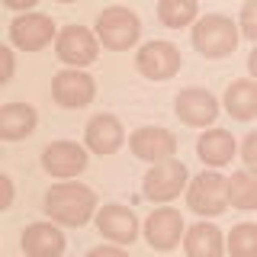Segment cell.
Listing matches in <instances>:
<instances>
[{
  "mask_svg": "<svg viewBox=\"0 0 257 257\" xmlns=\"http://www.w3.org/2000/svg\"><path fill=\"white\" fill-rule=\"evenodd\" d=\"M20 247L26 257H61L68 238L55 222H29L20 235Z\"/></svg>",
  "mask_w": 257,
  "mask_h": 257,
  "instance_id": "2e32d148",
  "label": "cell"
},
{
  "mask_svg": "<svg viewBox=\"0 0 257 257\" xmlns=\"http://www.w3.org/2000/svg\"><path fill=\"white\" fill-rule=\"evenodd\" d=\"M222 106L235 122H251V119H257V80H251V77L231 80L225 87Z\"/></svg>",
  "mask_w": 257,
  "mask_h": 257,
  "instance_id": "ac0fdd59",
  "label": "cell"
},
{
  "mask_svg": "<svg viewBox=\"0 0 257 257\" xmlns=\"http://www.w3.org/2000/svg\"><path fill=\"white\" fill-rule=\"evenodd\" d=\"M10 45H16L20 52H42L45 45H52V39H58L55 32V20L48 13H26V16H13L7 26Z\"/></svg>",
  "mask_w": 257,
  "mask_h": 257,
  "instance_id": "ba28073f",
  "label": "cell"
},
{
  "mask_svg": "<svg viewBox=\"0 0 257 257\" xmlns=\"http://www.w3.org/2000/svg\"><path fill=\"white\" fill-rule=\"evenodd\" d=\"M183 251H187V257H222V251H225L222 228H215L212 222L190 225L187 238H183Z\"/></svg>",
  "mask_w": 257,
  "mask_h": 257,
  "instance_id": "ffe728a7",
  "label": "cell"
},
{
  "mask_svg": "<svg viewBox=\"0 0 257 257\" xmlns=\"http://www.w3.org/2000/svg\"><path fill=\"white\" fill-rule=\"evenodd\" d=\"M187 206L196 215H222L228 209V177H222L219 171H203L190 180L187 187Z\"/></svg>",
  "mask_w": 257,
  "mask_h": 257,
  "instance_id": "8992f818",
  "label": "cell"
},
{
  "mask_svg": "<svg viewBox=\"0 0 257 257\" xmlns=\"http://www.w3.org/2000/svg\"><path fill=\"white\" fill-rule=\"evenodd\" d=\"M180 68H183V55L167 39H151V42H145L135 52V71L145 80H158V84L161 80H171L180 74Z\"/></svg>",
  "mask_w": 257,
  "mask_h": 257,
  "instance_id": "5b68a950",
  "label": "cell"
},
{
  "mask_svg": "<svg viewBox=\"0 0 257 257\" xmlns=\"http://www.w3.org/2000/svg\"><path fill=\"white\" fill-rule=\"evenodd\" d=\"M0 58H4V74H0V84H10L13 80V71H16V58H13V48L10 45H0Z\"/></svg>",
  "mask_w": 257,
  "mask_h": 257,
  "instance_id": "484cf974",
  "label": "cell"
},
{
  "mask_svg": "<svg viewBox=\"0 0 257 257\" xmlns=\"http://www.w3.org/2000/svg\"><path fill=\"white\" fill-rule=\"evenodd\" d=\"M87 148L71 139H58V142H48L42 148V171L48 177H55V180H71V177L84 174L87 167Z\"/></svg>",
  "mask_w": 257,
  "mask_h": 257,
  "instance_id": "9c48e42d",
  "label": "cell"
},
{
  "mask_svg": "<svg viewBox=\"0 0 257 257\" xmlns=\"http://www.w3.org/2000/svg\"><path fill=\"white\" fill-rule=\"evenodd\" d=\"M238 151L241 148H238L235 135H231L228 128H206V132L196 139V158L203 161V164H209L212 171L231 164V158H235Z\"/></svg>",
  "mask_w": 257,
  "mask_h": 257,
  "instance_id": "e0dca14e",
  "label": "cell"
},
{
  "mask_svg": "<svg viewBox=\"0 0 257 257\" xmlns=\"http://www.w3.org/2000/svg\"><path fill=\"white\" fill-rule=\"evenodd\" d=\"M96 231H100L106 241H112V244H132L135 238H139V215L132 212L128 206L122 203H106L100 206V212H96Z\"/></svg>",
  "mask_w": 257,
  "mask_h": 257,
  "instance_id": "5bb4252c",
  "label": "cell"
},
{
  "mask_svg": "<svg viewBox=\"0 0 257 257\" xmlns=\"http://www.w3.org/2000/svg\"><path fill=\"white\" fill-rule=\"evenodd\" d=\"M93 26H96L93 32H96V39H100V45L109 48V52H125V48H132L139 42V36H142L139 13L122 7V4L103 7V10L96 13Z\"/></svg>",
  "mask_w": 257,
  "mask_h": 257,
  "instance_id": "3957f363",
  "label": "cell"
},
{
  "mask_svg": "<svg viewBox=\"0 0 257 257\" xmlns=\"http://www.w3.org/2000/svg\"><path fill=\"white\" fill-rule=\"evenodd\" d=\"M228 206L251 212L257 209V177L251 171H231L228 177Z\"/></svg>",
  "mask_w": 257,
  "mask_h": 257,
  "instance_id": "7402d4cb",
  "label": "cell"
},
{
  "mask_svg": "<svg viewBox=\"0 0 257 257\" xmlns=\"http://www.w3.org/2000/svg\"><path fill=\"white\" fill-rule=\"evenodd\" d=\"M241 161H244V171H251L257 177V128L254 132H247L244 135V142H241Z\"/></svg>",
  "mask_w": 257,
  "mask_h": 257,
  "instance_id": "d4e9b609",
  "label": "cell"
},
{
  "mask_svg": "<svg viewBox=\"0 0 257 257\" xmlns=\"http://www.w3.org/2000/svg\"><path fill=\"white\" fill-rule=\"evenodd\" d=\"M228 257H257V222H238L231 225L225 238Z\"/></svg>",
  "mask_w": 257,
  "mask_h": 257,
  "instance_id": "603a6c76",
  "label": "cell"
},
{
  "mask_svg": "<svg viewBox=\"0 0 257 257\" xmlns=\"http://www.w3.org/2000/svg\"><path fill=\"white\" fill-rule=\"evenodd\" d=\"M155 13H158L161 26L183 29V26H193L199 20V4L196 0H158Z\"/></svg>",
  "mask_w": 257,
  "mask_h": 257,
  "instance_id": "44dd1931",
  "label": "cell"
},
{
  "mask_svg": "<svg viewBox=\"0 0 257 257\" xmlns=\"http://www.w3.org/2000/svg\"><path fill=\"white\" fill-rule=\"evenodd\" d=\"M128 151L139 161L161 164V161H171L177 155V135L164 125H139L128 135Z\"/></svg>",
  "mask_w": 257,
  "mask_h": 257,
  "instance_id": "8fae6325",
  "label": "cell"
},
{
  "mask_svg": "<svg viewBox=\"0 0 257 257\" xmlns=\"http://www.w3.org/2000/svg\"><path fill=\"white\" fill-rule=\"evenodd\" d=\"M238 39H241V29L231 16L225 13H206L193 23L190 29V42L203 58L209 61H219V58H228L231 52L238 48Z\"/></svg>",
  "mask_w": 257,
  "mask_h": 257,
  "instance_id": "7a4b0ae2",
  "label": "cell"
},
{
  "mask_svg": "<svg viewBox=\"0 0 257 257\" xmlns=\"http://www.w3.org/2000/svg\"><path fill=\"white\" fill-rule=\"evenodd\" d=\"M55 58L74 71H84L87 64L100 58V39H96V32H90L87 26H77V23L64 26L55 39Z\"/></svg>",
  "mask_w": 257,
  "mask_h": 257,
  "instance_id": "52a82bcc",
  "label": "cell"
},
{
  "mask_svg": "<svg viewBox=\"0 0 257 257\" xmlns=\"http://www.w3.org/2000/svg\"><path fill=\"white\" fill-rule=\"evenodd\" d=\"M93 96H96V84L87 71L64 68L52 77V100L61 109H84L93 103Z\"/></svg>",
  "mask_w": 257,
  "mask_h": 257,
  "instance_id": "4fadbf2b",
  "label": "cell"
},
{
  "mask_svg": "<svg viewBox=\"0 0 257 257\" xmlns=\"http://www.w3.org/2000/svg\"><path fill=\"white\" fill-rule=\"evenodd\" d=\"M190 171L180 158H171V161H161V164H151L148 174L142 177V196L155 206H164V203H174L183 190L190 187Z\"/></svg>",
  "mask_w": 257,
  "mask_h": 257,
  "instance_id": "277c9868",
  "label": "cell"
},
{
  "mask_svg": "<svg viewBox=\"0 0 257 257\" xmlns=\"http://www.w3.org/2000/svg\"><path fill=\"white\" fill-rule=\"evenodd\" d=\"M122 145H125V128L112 112H96L84 125V148L90 155L106 158V155H116Z\"/></svg>",
  "mask_w": 257,
  "mask_h": 257,
  "instance_id": "9a60e30c",
  "label": "cell"
},
{
  "mask_svg": "<svg viewBox=\"0 0 257 257\" xmlns=\"http://www.w3.org/2000/svg\"><path fill=\"white\" fill-rule=\"evenodd\" d=\"M42 212L48 215V222L55 225H68V228H80L90 219H96V193L80 180H61L52 183L42 196Z\"/></svg>",
  "mask_w": 257,
  "mask_h": 257,
  "instance_id": "6da1fadb",
  "label": "cell"
},
{
  "mask_svg": "<svg viewBox=\"0 0 257 257\" xmlns=\"http://www.w3.org/2000/svg\"><path fill=\"white\" fill-rule=\"evenodd\" d=\"M84 257H128L119 244H100V247H90Z\"/></svg>",
  "mask_w": 257,
  "mask_h": 257,
  "instance_id": "4316f807",
  "label": "cell"
},
{
  "mask_svg": "<svg viewBox=\"0 0 257 257\" xmlns=\"http://www.w3.org/2000/svg\"><path fill=\"white\" fill-rule=\"evenodd\" d=\"M238 29H241V36H244V39H251V42L257 45V0H247V4L241 7Z\"/></svg>",
  "mask_w": 257,
  "mask_h": 257,
  "instance_id": "cb8c5ba5",
  "label": "cell"
},
{
  "mask_svg": "<svg viewBox=\"0 0 257 257\" xmlns=\"http://www.w3.org/2000/svg\"><path fill=\"white\" fill-rule=\"evenodd\" d=\"M36 122H39V116L29 103L13 100V103H4V106H0V139L4 142L29 139V135L36 132Z\"/></svg>",
  "mask_w": 257,
  "mask_h": 257,
  "instance_id": "d6986e66",
  "label": "cell"
},
{
  "mask_svg": "<svg viewBox=\"0 0 257 257\" xmlns=\"http://www.w3.org/2000/svg\"><path fill=\"white\" fill-rule=\"evenodd\" d=\"M145 241L155 251H174L183 238H187V225H183L180 209L174 206H158L155 212L145 219Z\"/></svg>",
  "mask_w": 257,
  "mask_h": 257,
  "instance_id": "7c38bea8",
  "label": "cell"
},
{
  "mask_svg": "<svg viewBox=\"0 0 257 257\" xmlns=\"http://www.w3.org/2000/svg\"><path fill=\"white\" fill-rule=\"evenodd\" d=\"M219 100L206 87H183L174 96V116L190 128H206L219 119Z\"/></svg>",
  "mask_w": 257,
  "mask_h": 257,
  "instance_id": "30bf717a",
  "label": "cell"
},
{
  "mask_svg": "<svg viewBox=\"0 0 257 257\" xmlns=\"http://www.w3.org/2000/svg\"><path fill=\"white\" fill-rule=\"evenodd\" d=\"M0 187H4V203H0V209H10L13 206V196H16V190H13V177H0Z\"/></svg>",
  "mask_w": 257,
  "mask_h": 257,
  "instance_id": "83f0119b",
  "label": "cell"
},
{
  "mask_svg": "<svg viewBox=\"0 0 257 257\" xmlns=\"http://www.w3.org/2000/svg\"><path fill=\"white\" fill-rule=\"evenodd\" d=\"M247 74L257 80V45L251 48V55H247Z\"/></svg>",
  "mask_w": 257,
  "mask_h": 257,
  "instance_id": "f1b7e54d",
  "label": "cell"
}]
</instances>
